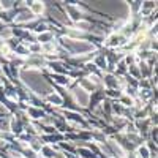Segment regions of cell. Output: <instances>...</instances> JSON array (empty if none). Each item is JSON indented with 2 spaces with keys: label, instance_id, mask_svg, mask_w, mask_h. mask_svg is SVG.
<instances>
[{
  "label": "cell",
  "instance_id": "3",
  "mask_svg": "<svg viewBox=\"0 0 158 158\" xmlns=\"http://www.w3.org/2000/svg\"><path fill=\"white\" fill-rule=\"evenodd\" d=\"M29 11L32 13L35 18H38V16H41L43 13L46 11V3H44V2H32Z\"/></svg>",
  "mask_w": 158,
  "mask_h": 158
},
{
  "label": "cell",
  "instance_id": "8",
  "mask_svg": "<svg viewBox=\"0 0 158 158\" xmlns=\"http://www.w3.org/2000/svg\"><path fill=\"white\" fill-rule=\"evenodd\" d=\"M54 81L59 84V85H63V87H67L71 84V77L67 76V74H54Z\"/></svg>",
  "mask_w": 158,
  "mask_h": 158
},
{
  "label": "cell",
  "instance_id": "7",
  "mask_svg": "<svg viewBox=\"0 0 158 158\" xmlns=\"http://www.w3.org/2000/svg\"><path fill=\"white\" fill-rule=\"evenodd\" d=\"M52 40H54V35H52V32H44V33L36 35V43H38V44H46V43H51Z\"/></svg>",
  "mask_w": 158,
  "mask_h": 158
},
{
  "label": "cell",
  "instance_id": "6",
  "mask_svg": "<svg viewBox=\"0 0 158 158\" xmlns=\"http://www.w3.org/2000/svg\"><path fill=\"white\" fill-rule=\"evenodd\" d=\"M40 155H43V158H56L59 153L54 150V147H51V146H44L41 147V150H40Z\"/></svg>",
  "mask_w": 158,
  "mask_h": 158
},
{
  "label": "cell",
  "instance_id": "12",
  "mask_svg": "<svg viewBox=\"0 0 158 158\" xmlns=\"http://www.w3.org/2000/svg\"><path fill=\"white\" fill-rule=\"evenodd\" d=\"M48 27H49V25H48L46 22H40V24L36 25V27H35L33 30H35V33H36V35H40V33H44V32H49V29H48Z\"/></svg>",
  "mask_w": 158,
  "mask_h": 158
},
{
  "label": "cell",
  "instance_id": "1",
  "mask_svg": "<svg viewBox=\"0 0 158 158\" xmlns=\"http://www.w3.org/2000/svg\"><path fill=\"white\" fill-rule=\"evenodd\" d=\"M71 95L74 97V100L81 104V106H89V94L84 90V89H81L79 85H76L74 89H71Z\"/></svg>",
  "mask_w": 158,
  "mask_h": 158
},
{
  "label": "cell",
  "instance_id": "5",
  "mask_svg": "<svg viewBox=\"0 0 158 158\" xmlns=\"http://www.w3.org/2000/svg\"><path fill=\"white\" fill-rule=\"evenodd\" d=\"M92 63H94L98 70H108V59L104 57V56L94 57V62H92Z\"/></svg>",
  "mask_w": 158,
  "mask_h": 158
},
{
  "label": "cell",
  "instance_id": "10",
  "mask_svg": "<svg viewBox=\"0 0 158 158\" xmlns=\"http://www.w3.org/2000/svg\"><path fill=\"white\" fill-rule=\"evenodd\" d=\"M27 114H29V117H32V118H41V117L44 115V112H43L41 109L35 108V106L29 108V109H27Z\"/></svg>",
  "mask_w": 158,
  "mask_h": 158
},
{
  "label": "cell",
  "instance_id": "11",
  "mask_svg": "<svg viewBox=\"0 0 158 158\" xmlns=\"http://www.w3.org/2000/svg\"><path fill=\"white\" fill-rule=\"evenodd\" d=\"M11 36H13V29H10V27H3V29H0V40L6 41V40H10Z\"/></svg>",
  "mask_w": 158,
  "mask_h": 158
},
{
  "label": "cell",
  "instance_id": "4",
  "mask_svg": "<svg viewBox=\"0 0 158 158\" xmlns=\"http://www.w3.org/2000/svg\"><path fill=\"white\" fill-rule=\"evenodd\" d=\"M46 100L52 104V106H62L63 104V97L60 94H57V92H52V94H49L46 97Z\"/></svg>",
  "mask_w": 158,
  "mask_h": 158
},
{
  "label": "cell",
  "instance_id": "13",
  "mask_svg": "<svg viewBox=\"0 0 158 158\" xmlns=\"http://www.w3.org/2000/svg\"><path fill=\"white\" fill-rule=\"evenodd\" d=\"M127 158H138V155H136V152H131V153H128Z\"/></svg>",
  "mask_w": 158,
  "mask_h": 158
},
{
  "label": "cell",
  "instance_id": "9",
  "mask_svg": "<svg viewBox=\"0 0 158 158\" xmlns=\"http://www.w3.org/2000/svg\"><path fill=\"white\" fill-rule=\"evenodd\" d=\"M74 27H76L77 30H81V32L84 33V32H87V30H92V24H90L89 21H84V19H81V21L74 22Z\"/></svg>",
  "mask_w": 158,
  "mask_h": 158
},
{
  "label": "cell",
  "instance_id": "14",
  "mask_svg": "<svg viewBox=\"0 0 158 158\" xmlns=\"http://www.w3.org/2000/svg\"><path fill=\"white\" fill-rule=\"evenodd\" d=\"M0 11H3V8H2V2H0Z\"/></svg>",
  "mask_w": 158,
  "mask_h": 158
},
{
  "label": "cell",
  "instance_id": "2",
  "mask_svg": "<svg viewBox=\"0 0 158 158\" xmlns=\"http://www.w3.org/2000/svg\"><path fill=\"white\" fill-rule=\"evenodd\" d=\"M36 18L32 15V13L29 10H24V11H19L18 15L13 18V21L18 22V24H25V22H33Z\"/></svg>",
  "mask_w": 158,
  "mask_h": 158
}]
</instances>
